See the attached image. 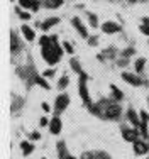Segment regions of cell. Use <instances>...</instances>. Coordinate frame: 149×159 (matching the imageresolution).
I'll return each mask as SVG.
<instances>
[{
  "label": "cell",
  "mask_w": 149,
  "mask_h": 159,
  "mask_svg": "<svg viewBox=\"0 0 149 159\" xmlns=\"http://www.w3.org/2000/svg\"><path fill=\"white\" fill-rule=\"evenodd\" d=\"M60 54H61V49L58 46H54V44H51V46H46L43 49V56L44 59L49 63V65H54V63H58V59H60Z\"/></svg>",
  "instance_id": "6da1fadb"
},
{
  "label": "cell",
  "mask_w": 149,
  "mask_h": 159,
  "mask_svg": "<svg viewBox=\"0 0 149 159\" xmlns=\"http://www.w3.org/2000/svg\"><path fill=\"white\" fill-rule=\"evenodd\" d=\"M103 112H105V115L109 117V119H115V117H119L120 108L117 107V105H109V107H107V110H103Z\"/></svg>",
  "instance_id": "7a4b0ae2"
},
{
  "label": "cell",
  "mask_w": 149,
  "mask_h": 159,
  "mask_svg": "<svg viewBox=\"0 0 149 159\" xmlns=\"http://www.w3.org/2000/svg\"><path fill=\"white\" fill-rule=\"evenodd\" d=\"M134 151L137 154H144V152H147V144L144 141H134Z\"/></svg>",
  "instance_id": "3957f363"
},
{
  "label": "cell",
  "mask_w": 149,
  "mask_h": 159,
  "mask_svg": "<svg viewBox=\"0 0 149 159\" xmlns=\"http://www.w3.org/2000/svg\"><path fill=\"white\" fill-rule=\"evenodd\" d=\"M68 97H66V95H60V97H58V100H56V108H58V110H63V108H66L68 107Z\"/></svg>",
  "instance_id": "277c9868"
},
{
  "label": "cell",
  "mask_w": 149,
  "mask_h": 159,
  "mask_svg": "<svg viewBox=\"0 0 149 159\" xmlns=\"http://www.w3.org/2000/svg\"><path fill=\"white\" fill-rule=\"evenodd\" d=\"M103 30H105L107 34H112V32L120 30V26H117V24H114V22H105V24H103Z\"/></svg>",
  "instance_id": "5b68a950"
},
{
  "label": "cell",
  "mask_w": 149,
  "mask_h": 159,
  "mask_svg": "<svg viewBox=\"0 0 149 159\" xmlns=\"http://www.w3.org/2000/svg\"><path fill=\"white\" fill-rule=\"evenodd\" d=\"M49 125H51V132L53 134H60L61 132V120L60 119H53Z\"/></svg>",
  "instance_id": "8992f818"
},
{
  "label": "cell",
  "mask_w": 149,
  "mask_h": 159,
  "mask_svg": "<svg viewBox=\"0 0 149 159\" xmlns=\"http://www.w3.org/2000/svg\"><path fill=\"white\" fill-rule=\"evenodd\" d=\"M122 78L125 80V81L132 83V85H141V80H139V78L134 76V75H131V73H124V75H122Z\"/></svg>",
  "instance_id": "52a82bcc"
},
{
  "label": "cell",
  "mask_w": 149,
  "mask_h": 159,
  "mask_svg": "<svg viewBox=\"0 0 149 159\" xmlns=\"http://www.w3.org/2000/svg\"><path fill=\"white\" fill-rule=\"evenodd\" d=\"M85 78H83V81H81V85H80V93H81V98L85 100V103H90V97H88V93H86V86H85Z\"/></svg>",
  "instance_id": "ba28073f"
},
{
  "label": "cell",
  "mask_w": 149,
  "mask_h": 159,
  "mask_svg": "<svg viewBox=\"0 0 149 159\" xmlns=\"http://www.w3.org/2000/svg\"><path fill=\"white\" fill-rule=\"evenodd\" d=\"M22 34L26 36L27 41H32V39H34V32H32V29H31V27H27V26L22 27Z\"/></svg>",
  "instance_id": "9c48e42d"
},
{
  "label": "cell",
  "mask_w": 149,
  "mask_h": 159,
  "mask_svg": "<svg viewBox=\"0 0 149 159\" xmlns=\"http://www.w3.org/2000/svg\"><path fill=\"white\" fill-rule=\"evenodd\" d=\"M73 24L78 27V30H80V34L83 36V37H86V30H85V27L81 26V22H80V19H73Z\"/></svg>",
  "instance_id": "30bf717a"
},
{
  "label": "cell",
  "mask_w": 149,
  "mask_h": 159,
  "mask_svg": "<svg viewBox=\"0 0 149 159\" xmlns=\"http://www.w3.org/2000/svg\"><path fill=\"white\" fill-rule=\"evenodd\" d=\"M124 137H125V141H136V132H129V130H124Z\"/></svg>",
  "instance_id": "8fae6325"
},
{
  "label": "cell",
  "mask_w": 149,
  "mask_h": 159,
  "mask_svg": "<svg viewBox=\"0 0 149 159\" xmlns=\"http://www.w3.org/2000/svg\"><path fill=\"white\" fill-rule=\"evenodd\" d=\"M21 147L24 149V154H31V152H32V146H31L29 142H22Z\"/></svg>",
  "instance_id": "7c38bea8"
},
{
  "label": "cell",
  "mask_w": 149,
  "mask_h": 159,
  "mask_svg": "<svg viewBox=\"0 0 149 159\" xmlns=\"http://www.w3.org/2000/svg\"><path fill=\"white\" fill-rule=\"evenodd\" d=\"M54 24H58V19H51V21H46V22L43 24V29H44V30H47L51 26H54Z\"/></svg>",
  "instance_id": "4fadbf2b"
},
{
  "label": "cell",
  "mask_w": 149,
  "mask_h": 159,
  "mask_svg": "<svg viewBox=\"0 0 149 159\" xmlns=\"http://www.w3.org/2000/svg\"><path fill=\"white\" fill-rule=\"evenodd\" d=\"M60 4H63V0H47V7H51V9H54V7H60Z\"/></svg>",
  "instance_id": "5bb4252c"
},
{
  "label": "cell",
  "mask_w": 149,
  "mask_h": 159,
  "mask_svg": "<svg viewBox=\"0 0 149 159\" xmlns=\"http://www.w3.org/2000/svg\"><path fill=\"white\" fill-rule=\"evenodd\" d=\"M127 115H129V120H132V124H134V125H139V122H137V117H136V113L132 112V110L127 113Z\"/></svg>",
  "instance_id": "9a60e30c"
},
{
  "label": "cell",
  "mask_w": 149,
  "mask_h": 159,
  "mask_svg": "<svg viewBox=\"0 0 149 159\" xmlns=\"http://www.w3.org/2000/svg\"><path fill=\"white\" fill-rule=\"evenodd\" d=\"M41 44H43L44 47H46V46H51V39L47 37V36H43V37H41Z\"/></svg>",
  "instance_id": "2e32d148"
},
{
  "label": "cell",
  "mask_w": 149,
  "mask_h": 159,
  "mask_svg": "<svg viewBox=\"0 0 149 159\" xmlns=\"http://www.w3.org/2000/svg\"><path fill=\"white\" fill-rule=\"evenodd\" d=\"M17 37H15V34H12V51H17Z\"/></svg>",
  "instance_id": "e0dca14e"
},
{
  "label": "cell",
  "mask_w": 149,
  "mask_h": 159,
  "mask_svg": "<svg viewBox=\"0 0 149 159\" xmlns=\"http://www.w3.org/2000/svg\"><path fill=\"white\" fill-rule=\"evenodd\" d=\"M112 91H114V95L117 97V100H120V98H122V91H120V90H117L115 86H112Z\"/></svg>",
  "instance_id": "ac0fdd59"
},
{
  "label": "cell",
  "mask_w": 149,
  "mask_h": 159,
  "mask_svg": "<svg viewBox=\"0 0 149 159\" xmlns=\"http://www.w3.org/2000/svg\"><path fill=\"white\" fill-rule=\"evenodd\" d=\"M142 66H144V59H139L136 63V69H137V71H141V69H142Z\"/></svg>",
  "instance_id": "d6986e66"
},
{
  "label": "cell",
  "mask_w": 149,
  "mask_h": 159,
  "mask_svg": "<svg viewBox=\"0 0 149 159\" xmlns=\"http://www.w3.org/2000/svg\"><path fill=\"white\" fill-rule=\"evenodd\" d=\"M21 5L22 7H31L32 5V0H21Z\"/></svg>",
  "instance_id": "ffe728a7"
},
{
  "label": "cell",
  "mask_w": 149,
  "mask_h": 159,
  "mask_svg": "<svg viewBox=\"0 0 149 159\" xmlns=\"http://www.w3.org/2000/svg\"><path fill=\"white\" fill-rule=\"evenodd\" d=\"M36 81H37V83H39V85L43 86V88H49V86H47V85H46V81H44L43 78H36Z\"/></svg>",
  "instance_id": "44dd1931"
},
{
  "label": "cell",
  "mask_w": 149,
  "mask_h": 159,
  "mask_svg": "<svg viewBox=\"0 0 149 159\" xmlns=\"http://www.w3.org/2000/svg\"><path fill=\"white\" fill-rule=\"evenodd\" d=\"M66 83H68V78H61V80H60V88H64Z\"/></svg>",
  "instance_id": "7402d4cb"
},
{
  "label": "cell",
  "mask_w": 149,
  "mask_h": 159,
  "mask_svg": "<svg viewBox=\"0 0 149 159\" xmlns=\"http://www.w3.org/2000/svg\"><path fill=\"white\" fill-rule=\"evenodd\" d=\"M141 30L144 32L146 36H149V26H146V24H142V27H141Z\"/></svg>",
  "instance_id": "603a6c76"
},
{
  "label": "cell",
  "mask_w": 149,
  "mask_h": 159,
  "mask_svg": "<svg viewBox=\"0 0 149 159\" xmlns=\"http://www.w3.org/2000/svg\"><path fill=\"white\" fill-rule=\"evenodd\" d=\"M90 22H92V26H97V19H95V15H90Z\"/></svg>",
  "instance_id": "cb8c5ba5"
},
{
  "label": "cell",
  "mask_w": 149,
  "mask_h": 159,
  "mask_svg": "<svg viewBox=\"0 0 149 159\" xmlns=\"http://www.w3.org/2000/svg\"><path fill=\"white\" fill-rule=\"evenodd\" d=\"M64 47H66V51H68V52H73V47L70 46L68 43H64Z\"/></svg>",
  "instance_id": "d4e9b609"
},
{
  "label": "cell",
  "mask_w": 149,
  "mask_h": 159,
  "mask_svg": "<svg viewBox=\"0 0 149 159\" xmlns=\"http://www.w3.org/2000/svg\"><path fill=\"white\" fill-rule=\"evenodd\" d=\"M53 75H54V71H51V69L49 71H44V76H53Z\"/></svg>",
  "instance_id": "484cf974"
},
{
  "label": "cell",
  "mask_w": 149,
  "mask_h": 159,
  "mask_svg": "<svg viewBox=\"0 0 149 159\" xmlns=\"http://www.w3.org/2000/svg\"><path fill=\"white\" fill-rule=\"evenodd\" d=\"M31 7H32L34 10H37V7H39V5H37V2H32V5H31Z\"/></svg>",
  "instance_id": "4316f807"
},
{
  "label": "cell",
  "mask_w": 149,
  "mask_h": 159,
  "mask_svg": "<svg viewBox=\"0 0 149 159\" xmlns=\"http://www.w3.org/2000/svg\"><path fill=\"white\" fill-rule=\"evenodd\" d=\"M81 159H93V157H92L90 154H83V157H81Z\"/></svg>",
  "instance_id": "83f0119b"
},
{
  "label": "cell",
  "mask_w": 149,
  "mask_h": 159,
  "mask_svg": "<svg viewBox=\"0 0 149 159\" xmlns=\"http://www.w3.org/2000/svg\"><path fill=\"white\" fill-rule=\"evenodd\" d=\"M142 24H146V26H149V19L146 17V19H144V22H142Z\"/></svg>",
  "instance_id": "f1b7e54d"
},
{
  "label": "cell",
  "mask_w": 149,
  "mask_h": 159,
  "mask_svg": "<svg viewBox=\"0 0 149 159\" xmlns=\"http://www.w3.org/2000/svg\"><path fill=\"white\" fill-rule=\"evenodd\" d=\"M64 159H76V157H71V156H68V157H64Z\"/></svg>",
  "instance_id": "f546056e"
},
{
  "label": "cell",
  "mask_w": 149,
  "mask_h": 159,
  "mask_svg": "<svg viewBox=\"0 0 149 159\" xmlns=\"http://www.w3.org/2000/svg\"><path fill=\"white\" fill-rule=\"evenodd\" d=\"M131 2H136V0H131Z\"/></svg>",
  "instance_id": "4dcf8cb0"
}]
</instances>
